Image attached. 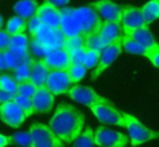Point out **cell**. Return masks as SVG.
<instances>
[{
    "mask_svg": "<svg viewBox=\"0 0 159 147\" xmlns=\"http://www.w3.org/2000/svg\"><path fill=\"white\" fill-rule=\"evenodd\" d=\"M43 25L53 28V30H60L61 27V12L60 9L52 4L43 2L42 5L39 6L36 14H35Z\"/></svg>",
    "mask_w": 159,
    "mask_h": 147,
    "instance_id": "cell-14",
    "label": "cell"
},
{
    "mask_svg": "<svg viewBox=\"0 0 159 147\" xmlns=\"http://www.w3.org/2000/svg\"><path fill=\"white\" fill-rule=\"evenodd\" d=\"M12 142V136H5L0 133V147H6Z\"/></svg>",
    "mask_w": 159,
    "mask_h": 147,
    "instance_id": "cell-43",
    "label": "cell"
},
{
    "mask_svg": "<svg viewBox=\"0 0 159 147\" xmlns=\"http://www.w3.org/2000/svg\"><path fill=\"white\" fill-rule=\"evenodd\" d=\"M31 136L30 147H63V142L57 137V135L41 122H34L29 127Z\"/></svg>",
    "mask_w": 159,
    "mask_h": 147,
    "instance_id": "cell-3",
    "label": "cell"
},
{
    "mask_svg": "<svg viewBox=\"0 0 159 147\" xmlns=\"http://www.w3.org/2000/svg\"><path fill=\"white\" fill-rule=\"evenodd\" d=\"M41 25H42V22H41V20H40L36 15H34L31 19L27 20V31L30 32L31 37L37 32V30L40 28Z\"/></svg>",
    "mask_w": 159,
    "mask_h": 147,
    "instance_id": "cell-38",
    "label": "cell"
},
{
    "mask_svg": "<svg viewBox=\"0 0 159 147\" xmlns=\"http://www.w3.org/2000/svg\"><path fill=\"white\" fill-rule=\"evenodd\" d=\"M42 59L50 70H67L71 65L70 53L66 48L53 49Z\"/></svg>",
    "mask_w": 159,
    "mask_h": 147,
    "instance_id": "cell-16",
    "label": "cell"
},
{
    "mask_svg": "<svg viewBox=\"0 0 159 147\" xmlns=\"http://www.w3.org/2000/svg\"><path fill=\"white\" fill-rule=\"evenodd\" d=\"M12 141L19 145V146H24V147H30L31 146V136L30 132H17L15 135H12Z\"/></svg>",
    "mask_w": 159,
    "mask_h": 147,
    "instance_id": "cell-36",
    "label": "cell"
},
{
    "mask_svg": "<svg viewBox=\"0 0 159 147\" xmlns=\"http://www.w3.org/2000/svg\"><path fill=\"white\" fill-rule=\"evenodd\" d=\"M29 49H30L32 57H35V58H43L52 51L48 46L43 44L42 42H40L39 40H36L34 37H31V40H30Z\"/></svg>",
    "mask_w": 159,
    "mask_h": 147,
    "instance_id": "cell-26",
    "label": "cell"
},
{
    "mask_svg": "<svg viewBox=\"0 0 159 147\" xmlns=\"http://www.w3.org/2000/svg\"><path fill=\"white\" fill-rule=\"evenodd\" d=\"M34 114H47L52 110L55 104V95L46 88H37L35 95L31 98Z\"/></svg>",
    "mask_w": 159,
    "mask_h": 147,
    "instance_id": "cell-15",
    "label": "cell"
},
{
    "mask_svg": "<svg viewBox=\"0 0 159 147\" xmlns=\"http://www.w3.org/2000/svg\"><path fill=\"white\" fill-rule=\"evenodd\" d=\"M86 69L87 68L84 67V64H71L68 67L67 72H68V75H70V78H71V80H72L73 84L81 82L84 78Z\"/></svg>",
    "mask_w": 159,
    "mask_h": 147,
    "instance_id": "cell-29",
    "label": "cell"
},
{
    "mask_svg": "<svg viewBox=\"0 0 159 147\" xmlns=\"http://www.w3.org/2000/svg\"><path fill=\"white\" fill-rule=\"evenodd\" d=\"M93 146H94V133L91 127H87L73 141L72 147H93Z\"/></svg>",
    "mask_w": 159,
    "mask_h": 147,
    "instance_id": "cell-27",
    "label": "cell"
},
{
    "mask_svg": "<svg viewBox=\"0 0 159 147\" xmlns=\"http://www.w3.org/2000/svg\"><path fill=\"white\" fill-rule=\"evenodd\" d=\"M24 110L12 100L0 105V119L10 127H19L26 120Z\"/></svg>",
    "mask_w": 159,
    "mask_h": 147,
    "instance_id": "cell-9",
    "label": "cell"
},
{
    "mask_svg": "<svg viewBox=\"0 0 159 147\" xmlns=\"http://www.w3.org/2000/svg\"><path fill=\"white\" fill-rule=\"evenodd\" d=\"M14 98H15L14 94L7 93V91L0 89V104H5V103H7V101H12Z\"/></svg>",
    "mask_w": 159,
    "mask_h": 147,
    "instance_id": "cell-41",
    "label": "cell"
},
{
    "mask_svg": "<svg viewBox=\"0 0 159 147\" xmlns=\"http://www.w3.org/2000/svg\"><path fill=\"white\" fill-rule=\"evenodd\" d=\"M140 9L148 25L159 19V0H150L144 4Z\"/></svg>",
    "mask_w": 159,
    "mask_h": 147,
    "instance_id": "cell-23",
    "label": "cell"
},
{
    "mask_svg": "<svg viewBox=\"0 0 159 147\" xmlns=\"http://www.w3.org/2000/svg\"><path fill=\"white\" fill-rule=\"evenodd\" d=\"M6 32L10 36L14 35H22L25 33V31L27 30V20L21 17V16H12L7 20L6 22V27H5Z\"/></svg>",
    "mask_w": 159,
    "mask_h": 147,
    "instance_id": "cell-22",
    "label": "cell"
},
{
    "mask_svg": "<svg viewBox=\"0 0 159 147\" xmlns=\"http://www.w3.org/2000/svg\"><path fill=\"white\" fill-rule=\"evenodd\" d=\"M88 109L92 111V114L104 125H116L125 127L122 111H119L109 100L104 103H96L88 106Z\"/></svg>",
    "mask_w": 159,
    "mask_h": 147,
    "instance_id": "cell-5",
    "label": "cell"
},
{
    "mask_svg": "<svg viewBox=\"0 0 159 147\" xmlns=\"http://www.w3.org/2000/svg\"><path fill=\"white\" fill-rule=\"evenodd\" d=\"M98 32L108 43L118 40L123 36L122 25H120V22H116V21H104L103 20L98 28Z\"/></svg>",
    "mask_w": 159,
    "mask_h": 147,
    "instance_id": "cell-19",
    "label": "cell"
},
{
    "mask_svg": "<svg viewBox=\"0 0 159 147\" xmlns=\"http://www.w3.org/2000/svg\"><path fill=\"white\" fill-rule=\"evenodd\" d=\"M120 25H122V30L123 33L129 31V30H134L142 26H147V21L143 16L142 9L140 7H135V6H123V11H122V17H120Z\"/></svg>",
    "mask_w": 159,
    "mask_h": 147,
    "instance_id": "cell-12",
    "label": "cell"
},
{
    "mask_svg": "<svg viewBox=\"0 0 159 147\" xmlns=\"http://www.w3.org/2000/svg\"><path fill=\"white\" fill-rule=\"evenodd\" d=\"M45 2L52 4V5L57 6V7H65L70 2V0H45Z\"/></svg>",
    "mask_w": 159,
    "mask_h": 147,
    "instance_id": "cell-44",
    "label": "cell"
},
{
    "mask_svg": "<svg viewBox=\"0 0 159 147\" xmlns=\"http://www.w3.org/2000/svg\"><path fill=\"white\" fill-rule=\"evenodd\" d=\"M0 89L16 95L17 94V82L11 75L4 74L0 77Z\"/></svg>",
    "mask_w": 159,
    "mask_h": 147,
    "instance_id": "cell-31",
    "label": "cell"
},
{
    "mask_svg": "<svg viewBox=\"0 0 159 147\" xmlns=\"http://www.w3.org/2000/svg\"><path fill=\"white\" fill-rule=\"evenodd\" d=\"M14 101L24 110V112L26 114V116H31L34 114V107H32V101L30 98H26V96H22V95H19L16 94L15 98H14Z\"/></svg>",
    "mask_w": 159,
    "mask_h": 147,
    "instance_id": "cell-34",
    "label": "cell"
},
{
    "mask_svg": "<svg viewBox=\"0 0 159 147\" xmlns=\"http://www.w3.org/2000/svg\"><path fill=\"white\" fill-rule=\"evenodd\" d=\"M60 12H61V27H60V30L63 33V36L66 38H70L73 36L82 35L81 25L77 21V19L71 14L70 7H62V9H60Z\"/></svg>",
    "mask_w": 159,
    "mask_h": 147,
    "instance_id": "cell-17",
    "label": "cell"
},
{
    "mask_svg": "<svg viewBox=\"0 0 159 147\" xmlns=\"http://www.w3.org/2000/svg\"><path fill=\"white\" fill-rule=\"evenodd\" d=\"M124 35H128L130 36L133 40H135L138 43H140L143 47L148 48L150 46H153L157 41L154 38V36L152 35L148 25L147 26H142V27H138V28H134V30H129L127 32H124Z\"/></svg>",
    "mask_w": 159,
    "mask_h": 147,
    "instance_id": "cell-20",
    "label": "cell"
},
{
    "mask_svg": "<svg viewBox=\"0 0 159 147\" xmlns=\"http://www.w3.org/2000/svg\"><path fill=\"white\" fill-rule=\"evenodd\" d=\"M32 37L39 40L43 44L48 46L52 51L57 49V48H63L65 41H66V37L63 36L61 30H53V28H51L43 23L40 26V28L37 30V32Z\"/></svg>",
    "mask_w": 159,
    "mask_h": 147,
    "instance_id": "cell-10",
    "label": "cell"
},
{
    "mask_svg": "<svg viewBox=\"0 0 159 147\" xmlns=\"http://www.w3.org/2000/svg\"><path fill=\"white\" fill-rule=\"evenodd\" d=\"M122 49H123V46H122V37L111 42L109 44H107L104 48L101 49V58H99V62H98V65L94 68L93 73H92V79H97L101 73L107 69L118 57L119 54L122 53Z\"/></svg>",
    "mask_w": 159,
    "mask_h": 147,
    "instance_id": "cell-7",
    "label": "cell"
},
{
    "mask_svg": "<svg viewBox=\"0 0 159 147\" xmlns=\"http://www.w3.org/2000/svg\"><path fill=\"white\" fill-rule=\"evenodd\" d=\"M122 116H123L125 127L129 132V140L132 146H139L147 141L159 137V131H153L148 128L135 116L127 112H122Z\"/></svg>",
    "mask_w": 159,
    "mask_h": 147,
    "instance_id": "cell-2",
    "label": "cell"
},
{
    "mask_svg": "<svg viewBox=\"0 0 159 147\" xmlns=\"http://www.w3.org/2000/svg\"><path fill=\"white\" fill-rule=\"evenodd\" d=\"M14 79L19 83L31 80V63L19 64L14 70Z\"/></svg>",
    "mask_w": 159,
    "mask_h": 147,
    "instance_id": "cell-28",
    "label": "cell"
},
{
    "mask_svg": "<svg viewBox=\"0 0 159 147\" xmlns=\"http://www.w3.org/2000/svg\"><path fill=\"white\" fill-rule=\"evenodd\" d=\"M84 42H86V36H83V35L73 36V37L66 38L63 48H66L67 51L77 49V48H84Z\"/></svg>",
    "mask_w": 159,
    "mask_h": 147,
    "instance_id": "cell-33",
    "label": "cell"
},
{
    "mask_svg": "<svg viewBox=\"0 0 159 147\" xmlns=\"http://www.w3.org/2000/svg\"><path fill=\"white\" fill-rule=\"evenodd\" d=\"M36 90H37V86L31 80H27V82L17 84V94L19 95H22V96H26V98L31 99L35 95Z\"/></svg>",
    "mask_w": 159,
    "mask_h": 147,
    "instance_id": "cell-32",
    "label": "cell"
},
{
    "mask_svg": "<svg viewBox=\"0 0 159 147\" xmlns=\"http://www.w3.org/2000/svg\"><path fill=\"white\" fill-rule=\"evenodd\" d=\"M39 9L36 0H20L14 5V11L17 16H21L26 20L31 19Z\"/></svg>",
    "mask_w": 159,
    "mask_h": 147,
    "instance_id": "cell-21",
    "label": "cell"
},
{
    "mask_svg": "<svg viewBox=\"0 0 159 147\" xmlns=\"http://www.w3.org/2000/svg\"><path fill=\"white\" fill-rule=\"evenodd\" d=\"M2 23H4V21H2V16L0 15V30H1V27H2Z\"/></svg>",
    "mask_w": 159,
    "mask_h": 147,
    "instance_id": "cell-45",
    "label": "cell"
},
{
    "mask_svg": "<svg viewBox=\"0 0 159 147\" xmlns=\"http://www.w3.org/2000/svg\"><path fill=\"white\" fill-rule=\"evenodd\" d=\"M129 138L118 131L99 126L94 132V145L98 147H125Z\"/></svg>",
    "mask_w": 159,
    "mask_h": 147,
    "instance_id": "cell-6",
    "label": "cell"
},
{
    "mask_svg": "<svg viewBox=\"0 0 159 147\" xmlns=\"http://www.w3.org/2000/svg\"><path fill=\"white\" fill-rule=\"evenodd\" d=\"M4 70H11V69L7 64V61H6L4 52H0V72H4Z\"/></svg>",
    "mask_w": 159,
    "mask_h": 147,
    "instance_id": "cell-42",
    "label": "cell"
},
{
    "mask_svg": "<svg viewBox=\"0 0 159 147\" xmlns=\"http://www.w3.org/2000/svg\"><path fill=\"white\" fill-rule=\"evenodd\" d=\"M4 54H5V57H6V61H7V64H9V67H10V69L11 70H15V68L20 64V62H19V58L10 51V49H6V51H4Z\"/></svg>",
    "mask_w": 159,
    "mask_h": 147,
    "instance_id": "cell-39",
    "label": "cell"
},
{
    "mask_svg": "<svg viewBox=\"0 0 159 147\" xmlns=\"http://www.w3.org/2000/svg\"><path fill=\"white\" fill-rule=\"evenodd\" d=\"M70 11L80 22L81 28H82V35H84L86 37L96 32L103 21L101 16L98 15V12L89 5L83 6V7H76V9L70 7Z\"/></svg>",
    "mask_w": 159,
    "mask_h": 147,
    "instance_id": "cell-4",
    "label": "cell"
},
{
    "mask_svg": "<svg viewBox=\"0 0 159 147\" xmlns=\"http://www.w3.org/2000/svg\"><path fill=\"white\" fill-rule=\"evenodd\" d=\"M10 35L6 32V30H0V52H4L9 49L10 47Z\"/></svg>",
    "mask_w": 159,
    "mask_h": 147,
    "instance_id": "cell-40",
    "label": "cell"
},
{
    "mask_svg": "<svg viewBox=\"0 0 159 147\" xmlns=\"http://www.w3.org/2000/svg\"><path fill=\"white\" fill-rule=\"evenodd\" d=\"M72 84L73 83L67 70H50L45 86L53 95H61V94H67Z\"/></svg>",
    "mask_w": 159,
    "mask_h": 147,
    "instance_id": "cell-8",
    "label": "cell"
},
{
    "mask_svg": "<svg viewBox=\"0 0 159 147\" xmlns=\"http://www.w3.org/2000/svg\"><path fill=\"white\" fill-rule=\"evenodd\" d=\"M107 44H109L98 32V30L91 35H88L86 37V42H84V48L86 49H97L101 51L102 48H104Z\"/></svg>",
    "mask_w": 159,
    "mask_h": 147,
    "instance_id": "cell-25",
    "label": "cell"
},
{
    "mask_svg": "<svg viewBox=\"0 0 159 147\" xmlns=\"http://www.w3.org/2000/svg\"><path fill=\"white\" fill-rule=\"evenodd\" d=\"M144 57H147L154 67L159 68V43L155 42L153 46L148 47V48L145 49Z\"/></svg>",
    "mask_w": 159,
    "mask_h": 147,
    "instance_id": "cell-35",
    "label": "cell"
},
{
    "mask_svg": "<svg viewBox=\"0 0 159 147\" xmlns=\"http://www.w3.org/2000/svg\"><path fill=\"white\" fill-rule=\"evenodd\" d=\"M99 58H101V51H97V49H86L83 64H84V67L87 69L96 68L98 65Z\"/></svg>",
    "mask_w": 159,
    "mask_h": 147,
    "instance_id": "cell-30",
    "label": "cell"
},
{
    "mask_svg": "<svg viewBox=\"0 0 159 147\" xmlns=\"http://www.w3.org/2000/svg\"><path fill=\"white\" fill-rule=\"evenodd\" d=\"M68 53H70V58H71V64H83L86 48L71 49V51H68Z\"/></svg>",
    "mask_w": 159,
    "mask_h": 147,
    "instance_id": "cell-37",
    "label": "cell"
},
{
    "mask_svg": "<svg viewBox=\"0 0 159 147\" xmlns=\"http://www.w3.org/2000/svg\"><path fill=\"white\" fill-rule=\"evenodd\" d=\"M50 69L45 64L42 58H34L31 62V82L37 86H45Z\"/></svg>",
    "mask_w": 159,
    "mask_h": 147,
    "instance_id": "cell-18",
    "label": "cell"
},
{
    "mask_svg": "<svg viewBox=\"0 0 159 147\" xmlns=\"http://www.w3.org/2000/svg\"><path fill=\"white\" fill-rule=\"evenodd\" d=\"M84 120V115L77 107L67 103H61L50 119L48 126L62 142L71 143L81 135Z\"/></svg>",
    "mask_w": 159,
    "mask_h": 147,
    "instance_id": "cell-1",
    "label": "cell"
},
{
    "mask_svg": "<svg viewBox=\"0 0 159 147\" xmlns=\"http://www.w3.org/2000/svg\"><path fill=\"white\" fill-rule=\"evenodd\" d=\"M91 7H93L102 20L104 21H116L120 22L123 6L113 2L112 0H99L96 2L89 4Z\"/></svg>",
    "mask_w": 159,
    "mask_h": 147,
    "instance_id": "cell-13",
    "label": "cell"
},
{
    "mask_svg": "<svg viewBox=\"0 0 159 147\" xmlns=\"http://www.w3.org/2000/svg\"><path fill=\"white\" fill-rule=\"evenodd\" d=\"M122 46L124 48V51H127L128 53H133V54H140L144 56L145 54V47H143L140 43H138L135 40H133L130 36L124 35L122 36Z\"/></svg>",
    "mask_w": 159,
    "mask_h": 147,
    "instance_id": "cell-24",
    "label": "cell"
},
{
    "mask_svg": "<svg viewBox=\"0 0 159 147\" xmlns=\"http://www.w3.org/2000/svg\"><path fill=\"white\" fill-rule=\"evenodd\" d=\"M67 95L73 99L75 101L83 104L86 106H91L92 104L96 103H104L108 99L101 96L99 94H97L92 88L89 86H83V85H73L70 88V90L67 91Z\"/></svg>",
    "mask_w": 159,
    "mask_h": 147,
    "instance_id": "cell-11",
    "label": "cell"
}]
</instances>
